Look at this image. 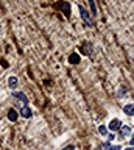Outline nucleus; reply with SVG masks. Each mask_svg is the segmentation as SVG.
I'll return each instance as SVG.
<instances>
[{
	"label": "nucleus",
	"instance_id": "nucleus-1",
	"mask_svg": "<svg viewBox=\"0 0 134 150\" xmlns=\"http://www.w3.org/2000/svg\"><path fill=\"white\" fill-rule=\"evenodd\" d=\"M78 11H80V16H81V19L84 21L86 23H87V27H94V21H92V16H91V13L87 11V9L84 8V6H78Z\"/></svg>",
	"mask_w": 134,
	"mask_h": 150
},
{
	"label": "nucleus",
	"instance_id": "nucleus-2",
	"mask_svg": "<svg viewBox=\"0 0 134 150\" xmlns=\"http://www.w3.org/2000/svg\"><path fill=\"white\" fill-rule=\"evenodd\" d=\"M120 131H122V138H128V136L131 134L133 128L129 125H122V127H120Z\"/></svg>",
	"mask_w": 134,
	"mask_h": 150
},
{
	"label": "nucleus",
	"instance_id": "nucleus-3",
	"mask_svg": "<svg viewBox=\"0 0 134 150\" xmlns=\"http://www.w3.org/2000/svg\"><path fill=\"white\" fill-rule=\"evenodd\" d=\"M20 116L25 117V119H28V117H31V110L27 105H24V106L20 108Z\"/></svg>",
	"mask_w": 134,
	"mask_h": 150
},
{
	"label": "nucleus",
	"instance_id": "nucleus-4",
	"mask_svg": "<svg viewBox=\"0 0 134 150\" xmlns=\"http://www.w3.org/2000/svg\"><path fill=\"white\" fill-rule=\"evenodd\" d=\"M120 127H122V122H120L119 119H112V120H111V124H109V130L115 131V130H119Z\"/></svg>",
	"mask_w": 134,
	"mask_h": 150
},
{
	"label": "nucleus",
	"instance_id": "nucleus-5",
	"mask_svg": "<svg viewBox=\"0 0 134 150\" xmlns=\"http://www.w3.org/2000/svg\"><path fill=\"white\" fill-rule=\"evenodd\" d=\"M123 112L126 116H134V103H129V105L123 106Z\"/></svg>",
	"mask_w": 134,
	"mask_h": 150
},
{
	"label": "nucleus",
	"instance_id": "nucleus-6",
	"mask_svg": "<svg viewBox=\"0 0 134 150\" xmlns=\"http://www.w3.org/2000/svg\"><path fill=\"white\" fill-rule=\"evenodd\" d=\"M17 84H19V80H17V77H10V78H8V86H10L11 89H16Z\"/></svg>",
	"mask_w": 134,
	"mask_h": 150
},
{
	"label": "nucleus",
	"instance_id": "nucleus-7",
	"mask_svg": "<svg viewBox=\"0 0 134 150\" xmlns=\"http://www.w3.org/2000/svg\"><path fill=\"white\" fill-rule=\"evenodd\" d=\"M14 97L19 98V100L24 103V105H27V102H28V98H27V96H25L24 92H17V91H14Z\"/></svg>",
	"mask_w": 134,
	"mask_h": 150
},
{
	"label": "nucleus",
	"instance_id": "nucleus-8",
	"mask_svg": "<svg viewBox=\"0 0 134 150\" xmlns=\"http://www.w3.org/2000/svg\"><path fill=\"white\" fill-rule=\"evenodd\" d=\"M17 116H19V114H17L16 110H10V111H8V120L16 122V120H17Z\"/></svg>",
	"mask_w": 134,
	"mask_h": 150
},
{
	"label": "nucleus",
	"instance_id": "nucleus-9",
	"mask_svg": "<svg viewBox=\"0 0 134 150\" xmlns=\"http://www.w3.org/2000/svg\"><path fill=\"white\" fill-rule=\"evenodd\" d=\"M87 2H89V6H91V16H97V6H95V0H87Z\"/></svg>",
	"mask_w": 134,
	"mask_h": 150
},
{
	"label": "nucleus",
	"instance_id": "nucleus-10",
	"mask_svg": "<svg viewBox=\"0 0 134 150\" xmlns=\"http://www.w3.org/2000/svg\"><path fill=\"white\" fill-rule=\"evenodd\" d=\"M80 55H78V53H72L70 56H69V61H70V63L72 64H78V63H80Z\"/></svg>",
	"mask_w": 134,
	"mask_h": 150
},
{
	"label": "nucleus",
	"instance_id": "nucleus-11",
	"mask_svg": "<svg viewBox=\"0 0 134 150\" xmlns=\"http://www.w3.org/2000/svg\"><path fill=\"white\" fill-rule=\"evenodd\" d=\"M98 131H100L101 136H106V134H108V127H106V125H100L98 127Z\"/></svg>",
	"mask_w": 134,
	"mask_h": 150
},
{
	"label": "nucleus",
	"instance_id": "nucleus-12",
	"mask_svg": "<svg viewBox=\"0 0 134 150\" xmlns=\"http://www.w3.org/2000/svg\"><path fill=\"white\" fill-rule=\"evenodd\" d=\"M106 150H122V145H112V147H108V149H106Z\"/></svg>",
	"mask_w": 134,
	"mask_h": 150
},
{
	"label": "nucleus",
	"instance_id": "nucleus-13",
	"mask_svg": "<svg viewBox=\"0 0 134 150\" xmlns=\"http://www.w3.org/2000/svg\"><path fill=\"white\" fill-rule=\"evenodd\" d=\"M62 150H75V145H67V147H64Z\"/></svg>",
	"mask_w": 134,
	"mask_h": 150
},
{
	"label": "nucleus",
	"instance_id": "nucleus-14",
	"mask_svg": "<svg viewBox=\"0 0 134 150\" xmlns=\"http://www.w3.org/2000/svg\"><path fill=\"white\" fill-rule=\"evenodd\" d=\"M2 66H3V67H8V66H10V64H8L5 59H2Z\"/></svg>",
	"mask_w": 134,
	"mask_h": 150
},
{
	"label": "nucleus",
	"instance_id": "nucleus-15",
	"mask_svg": "<svg viewBox=\"0 0 134 150\" xmlns=\"http://www.w3.org/2000/svg\"><path fill=\"white\" fill-rule=\"evenodd\" d=\"M129 144H131V145H134V138H133L131 141H129Z\"/></svg>",
	"mask_w": 134,
	"mask_h": 150
},
{
	"label": "nucleus",
	"instance_id": "nucleus-16",
	"mask_svg": "<svg viewBox=\"0 0 134 150\" xmlns=\"http://www.w3.org/2000/svg\"><path fill=\"white\" fill-rule=\"evenodd\" d=\"M126 150H134V145H131V147H128Z\"/></svg>",
	"mask_w": 134,
	"mask_h": 150
}]
</instances>
